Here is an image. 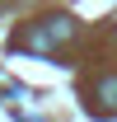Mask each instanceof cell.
<instances>
[{
  "mask_svg": "<svg viewBox=\"0 0 117 122\" xmlns=\"http://www.w3.org/2000/svg\"><path fill=\"white\" fill-rule=\"evenodd\" d=\"M70 33H75V24H70V19H47V24H42L38 33H24V38H19V47H33V52H47L52 42H66Z\"/></svg>",
  "mask_w": 117,
  "mask_h": 122,
  "instance_id": "6da1fadb",
  "label": "cell"
},
{
  "mask_svg": "<svg viewBox=\"0 0 117 122\" xmlns=\"http://www.w3.org/2000/svg\"><path fill=\"white\" fill-rule=\"evenodd\" d=\"M94 99H103V108H117V75H103L94 85Z\"/></svg>",
  "mask_w": 117,
  "mask_h": 122,
  "instance_id": "7a4b0ae2",
  "label": "cell"
}]
</instances>
